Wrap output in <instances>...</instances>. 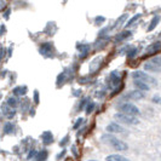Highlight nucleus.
Segmentation results:
<instances>
[{
    "instance_id": "nucleus-9",
    "label": "nucleus",
    "mask_w": 161,
    "mask_h": 161,
    "mask_svg": "<svg viewBox=\"0 0 161 161\" xmlns=\"http://www.w3.org/2000/svg\"><path fill=\"white\" fill-rule=\"evenodd\" d=\"M144 69L147 72H150V73H161V65L153 63L152 61H148L144 64Z\"/></svg>"
},
{
    "instance_id": "nucleus-17",
    "label": "nucleus",
    "mask_w": 161,
    "mask_h": 161,
    "mask_svg": "<svg viewBox=\"0 0 161 161\" xmlns=\"http://www.w3.org/2000/svg\"><path fill=\"white\" fill-rule=\"evenodd\" d=\"M160 22V16H154L152 18V21H150V23L148 25V28H147V32H152L154 31L156 27H158V24Z\"/></svg>"
},
{
    "instance_id": "nucleus-24",
    "label": "nucleus",
    "mask_w": 161,
    "mask_h": 161,
    "mask_svg": "<svg viewBox=\"0 0 161 161\" xmlns=\"http://www.w3.org/2000/svg\"><path fill=\"white\" fill-rule=\"evenodd\" d=\"M95 107H96V103H95V102H89V103L86 104V107H85V112H86V114L90 115V114L93 112Z\"/></svg>"
},
{
    "instance_id": "nucleus-36",
    "label": "nucleus",
    "mask_w": 161,
    "mask_h": 161,
    "mask_svg": "<svg viewBox=\"0 0 161 161\" xmlns=\"http://www.w3.org/2000/svg\"><path fill=\"white\" fill-rule=\"evenodd\" d=\"M65 153H67V150H65V149H63V150L61 152V154H58V155H57V160H61V159H62V158L65 155Z\"/></svg>"
},
{
    "instance_id": "nucleus-29",
    "label": "nucleus",
    "mask_w": 161,
    "mask_h": 161,
    "mask_svg": "<svg viewBox=\"0 0 161 161\" xmlns=\"http://www.w3.org/2000/svg\"><path fill=\"white\" fill-rule=\"evenodd\" d=\"M84 122H85V120H84V118H79L78 120L75 121V124L73 125V129H74V130H78V129H79V127L81 126V125L84 124Z\"/></svg>"
},
{
    "instance_id": "nucleus-20",
    "label": "nucleus",
    "mask_w": 161,
    "mask_h": 161,
    "mask_svg": "<svg viewBox=\"0 0 161 161\" xmlns=\"http://www.w3.org/2000/svg\"><path fill=\"white\" fill-rule=\"evenodd\" d=\"M19 103H21V102L18 101V98H17L16 96L10 97V98H8V101H6V104H8L10 108H14V109H15Z\"/></svg>"
},
{
    "instance_id": "nucleus-39",
    "label": "nucleus",
    "mask_w": 161,
    "mask_h": 161,
    "mask_svg": "<svg viewBox=\"0 0 161 161\" xmlns=\"http://www.w3.org/2000/svg\"><path fill=\"white\" fill-rule=\"evenodd\" d=\"M4 52H5V50L1 47V44H0V59L4 57Z\"/></svg>"
},
{
    "instance_id": "nucleus-37",
    "label": "nucleus",
    "mask_w": 161,
    "mask_h": 161,
    "mask_svg": "<svg viewBox=\"0 0 161 161\" xmlns=\"http://www.w3.org/2000/svg\"><path fill=\"white\" fill-rule=\"evenodd\" d=\"M80 95H81L80 90H74V91H73V96L74 97H80Z\"/></svg>"
},
{
    "instance_id": "nucleus-43",
    "label": "nucleus",
    "mask_w": 161,
    "mask_h": 161,
    "mask_svg": "<svg viewBox=\"0 0 161 161\" xmlns=\"http://www.w3.org/2000/svg\"><path fill=\"white\" fill-rule=\"evenodd\" d=\"M87 161H97V160H87Z\"/></svg>"
},
{
    "instance_id": "nucleus-10",
    "label": "nucleus",
    "mask_w": 161,
    "mask_h": 161,
    "mask_svg": "<svg viewBox=\"0 0 161 161\" xmlns=\"http://www.w3.org/2000/svg\"><path fill=\"white\" fill-rule=\"evenodd\" d=\"M112 147H113L116 152H126V150L129 149V144H127L126 142H124V141L119 139V138L116 139V142H115Z\"/></svg>"
},
{
    "instance_id": "nucleus-14",
    "label": "nucleus",
    "mask_w": 161,
    "mask_h": 161,
    "mask_svg": "<svg viewBox=\"0 0 161 161\" xmlns=\"http://www.w3.org/2000/svg\"><path fill=\"white\" fill-rule=\"evenodd\" d=\"M47 156H48L47 149H41L40 152H38V153H36V155L34 156L33 161H46Z\"/></svg>"
},
{
    "instance_id": "nucleus-11",
    "label": "nucleus",
    "mask_w": 161,
    "mask_h": 161,
    "mask_svg": "<svg viewBox=\"0 0 161 161\" xmlns=\"http://www.w3.org/2000/svg\"><path fill=\"white\" fill-rule=\"evenodd\" d=\"M41 138H42V143L45 145L52 144V142H53V135H52L51 131H45V132L41 135Z\"/></svg>"
},
{
    "instance_id": "nucleus-16",
    "label": "nucleus",
    "mask_w": 161,
    "mask_h": 161,
    "mask_svg": "<svg viewBox=\"0 0 161 161\" xmlns=\"http://www.w3.org/2000/svg\"><path fill=\"white\" fill-rule=\"evenodd\" d=\"M105 161H130L127 158L122 156L120 154H110L105 158Z\"/></svg>"
},
{
    "instance_id": "nucleus-12",
    "label": "nucleus",
    "mask_w": 161,
    "mask_h": 161,
    "mask_svg": "<svg viewBox=\"0 0 161 161\" xmlns=\"http://www.w3.org/2000/svg\"><path fill=\"white\" fill-rule=\"evenodd\" d=\"M133 85H135V87L136 90H139V91H149L150 90V86H149V84H147L144 81H141V80H135L133 81Z\"/></svg>"
},
{
    "instance_id": "nucleus-22",
    "label": "nucleus",
    "mask_w": 161,
    "mask_h": 161,
    "mask_svg": "<svg viewBox=\"0 0 161 161\" xmlns=\"http://www.w3.org/2000/svg\"><path fill=\"white\" fill-rule=\"evenodd\" d=\"M14 131H15V126H14L12 122H6V124L4 125V133H5V135H10V133H12Z\"/></svg>"
},
{
    "instance_id": "nucleus-1",
    "label": "nucleus",
    "mask_w": 161,
    "mask_h": 161,
    "mask_svg": "<svg viewBox=\"0 0 161 161\" xmlns=\"http://www.w3.org/2000/svg\"><path fill=\"white\" fill-rule=\"evenodd\" d=\"M131 78L133 80H141V81H144L147 84H152L153 86H158V80L153 78L150 74L145 72H142V70H136L131 74Z\"/></svg>"
},
{
    "instance_id": "nucleus-6",
    "label": "nucleus",
    "mask_w": 161,
    "mask_h": 161,
    "mask_svg": "<svg viewBox=\"0 0 161 161\" xmlns=\"http://www.w3.org/2000/svg\"><path fill=\"white\" fill-rule=\"evenodd\" d=\"M107 132L109 133H113V135H116V133H124V132H127L124 126H121L119 122H110L109 125H107Z\"/></svg>"
},
{
    "instance_id": "nucleus-2",
    "label": "nucleus",
    "mask_w": 161,
    "mask_h": 161,
    "mask_svg": "<svg viewBox=\"0 0 161 161\" xmlns=\"http://www.w3.org/2000/svg\"><path fill=\"white\" fill-rule=\"evenodd\" d=\"M114 119L118 122H122L124 125H131V126H136L139 124V119L137 116L133 115H127L124 113H115L114 114Z\"/></svg>"
},
{
    "instance_id": "nucleus-34",
    "label": "nucleus",
    "mask_w": 161,
    "mask_h": 161,
    "mask_svg": "<svg viewBox=\"0 0 161 161\" xmlns=\"http://www.w3.org/2000/svg\"><path fill=\"white\" fill-rule=\"evenodd\" d=\"M130 48H131V46H130V45H125V46H124V47H122L120 51H119V53H124V55H126V53H127V51H129Z\"/></svg>"
},
{
    "instance_id": "nucleus-35",
    "label": "nucleus",
    "mask_w": 161,
    "mask_h": 161,
    "mask_svg": "<svg viewBox=\"0 0 161 161\" xmlns=\"http://www.w3.org/2000/svg\"><path fill=\"white\" fill-rule=\"evenodd\" d=\"M36 153H38V152H36L35 149H32V150H31V153L28 154V160H32V159H34V156L36 155Z\"/></svg>"
},
{
    "instance_id": "nucleus-7",
    "label": "nucleus",
    "mask_w": 161,
    "mask_h": 161,
    "mask_svg": "<svg viewBox=\"0 0 161 161\" xmlns=\"http://www.w3.org/2000/svg\"><path fill=\"white\" fill-rule=\"evenodd\" d=\"M116 139H118V138L115 137V135L109 133V132H105V133H103V135L101 136V141H102L103 143H105V144H109V145H113L114 143L116 142Z\"/></svg>"
},
{
    "instance_id": "nucleus-38",
    "label": "nucleus",
    "mask_w": 161,
    "mask_h": 161,
    "mask_svg": "<svg viewBox=\"0 0 161 161\" xmlns=\"http://www.w3.org/2000/svg\"><path fill=\"white\" fill-rule=\"evenodd\" d=\"M72 153L74 156H78V149H76L75 145H72Z\"/></svg>"
},
{
    "instance_id": "nucleus-45",
    "label": "nucleus",
    "mask_w": 161,
    "mask_h": 161,
    "mask_svg": "<svg viewBox=\"0 0 161 161\" xmlns=\"http://www.w3.org/2000/svg\"><path fill=\"white\" fill-rule=\"evenodd\" d=\"M0 97H1V96H0Z\"/></svg>"
},
{
    "instance_id": "nucleus-19",
    "label": "nucleus",
    "mask_w": 161,
    "mask_h": 161,
    "mask_svg": "<svg viewBox=\"0 0 161 161\" xmlns=\"http://www.w3.org/2000/svg\"><path fill=\"white\" fill-rule=\"evenodd\" d=\"M110 82L113 86H119L121 84V78L116 74V72L110 73Z\"/></svg>"
},
{
    "instance_id": "nucleus-21",
    "label": "nucleus",
    "mask_w": 161,
    "mask_h": 161,
    "mask_svg": "<svg viewBox=\"0 0 161 161\" xmlns=\"http://www.w3.org/2000/svg\"><path fill=\"white\" fill-rule=\"evenodd\" d=\"M141 17H142V14H136V15L132 17V18H130L129 21L126 22V25H125V27H126V28H130V27H132V25L136 23V22H137L138 19L141 18Z\"/></svg>"
},
{
    "instance_id": "nucleus-32",
    "label": "nucleus",
    "mask_w": 161,
    "mask_h": 161,
    "mask_svg": "<svg viewBox=\"0 0 161 161\" xmlns=\"http://www.w3.org/2000/svg\"><path fill=\"white\" fill-rule=\"evenodd\" d=\"M68 142H69V136L67 135L64 138H62V139H61V142H59V145H61V147H65V145L68 144Z\"/></svg>"
},
{
    "instance_id": "nucleus-31",
    "label": "nucleus",
    "mask_w": 161,
    "mask_h": 161,
    "mask_svg": "<svg viewBox=\"0 0 161 161\" xmlns=\"http://www.w3.org/2000/svg\"><path fill=\"white\" fill-rule=\"evenodd\" d=\"M152 102L155 103V104H161V96H159V95L153 96L152 97Z\"/></svg>"
},
{
    "instance_id": "nucleus-26",
    "label": "nucleus",
    "mask_w": 161,
    "mask_h": 161,
    "mask_svg": "<svg viewBox=\"0 0 161 161\" xmlns=\"http://www.w3.org/2000/svg\"><path fill=\"white\" fill-rule=\"evenodd\" d=\"M93 22L96 25H102V24L105 22V17L104 16H96L95 17V19H93Z\"/></svg>"
},
{
    "instance_id": "nucleus-5",
    "label": "nucleus",
    "mask_w": 161,
    "mask_h": 161,
    "mask_svg": "<svg viewBox=\"0 0 161 161\" xmlns=\"http://www.w3.org/2000/svg\"><path fill=\"white\" fill-rule=\"evenodd\" d=\"M39 52H40L41 56L44 57H50L52 58L53 57V44L52 42H42L39 47Z\"/></svg>"
},
{
    "instance_id": "nucleus-3",
    "label": "nucleus",
    "mask_w": 161,
    "mask_h": 161,
    "mask_svg": "<svg viewBox=\"0 0 161 161\" xmlns=\"http://www.w3.org/2000/svg\"><path fill=\"white\" fill-rule=\"evenodd\" d=\"M116 109L119 110V113L127 114V115H133V116H138L141 114V110L137 105H135L131 102H126V103H122V104L118 105Z\"/></svg>"
},
{
    "instance_id": "nucleus-33",
    "label": "nucleus",
    "mask_w": 161,
    "mask_h": 161,
    "mask_svg": "<svg viewBox=\"0 0 161 161\" xmlns=\"http://www.w3.org/2000/svg\"><path fill=\"white\" fill-rule=\"evenodd\" d=\"M22 112H25V110H28L29 109V101L28 99H25L24 102H22Z\"/></svg>"
},
{
    "instance_id": "nucleus-27",
    "label": "nucleus",
    "mask_w": 161,
    "mask_h": 161,
    "mask_svg": "<svg viewBox=\"0 0 161 161\" xmlns=\"http://www.w3.org/2000/svg\"><path fill=\"white\" fill-rule=\"evenodd\" d=\"M124 87H125V85H124V84H120V85H119L116 89L113 90V92L110 93V97H114V96H116V95H119L121 91L124 90Z\"/></svg>"
},
{
    "instance_id": "nucleus-41",
    "label": "nucleus",
    "mask_w": 161,
    "mask_h": 161,
    "mask_svg": "<svg viewBox=\"0 0 161 161\" xmlns=\"http://www.w3.org/2000/svg\"><path fill=\"white\" fill-rule=\"evenodd\" d=\"M8 15H10V10H8V12H5L4 17H5V18H8Z\"/></svg>"
},
{
    "instance_id": "nucleus-8",
    "label": "nucleus",
    "mask_w": 161,
    "mask_h": 161,
    "mask_svg": "<svg viewBox=\"0 0 161 161\" xmlns=\"http://www.w3.org/2000/svg\"><path fill=\"white\" fill-rule=\"evenodd\" d=\"M159 51H161V41H155L147 48V56H153L155 53H158Z\"/></svg>"
},
{
    "instance_id": "nucleus-15",
    "label": "nucleus",
    "mask_w": 161,
    "mask_h": 161,
    "mask_svg": "<svg viewBox=\"0 0 161 161\" xmlns=\"http://www.w3.org/2000/svg\"><path fill=\"white\" fill-rule=\"evenodd\" d=\"M27 92H28V87L27 86H16L15 89L12 90V93H14V96H24V95H27Z\"/></svg>"
},
{
    "instance_id": "nucleus-25",
    "label": "nucleus",
    "mask_w": 161,
    "mask_h": 161,
    "mask_svg": "<svg viewBox=\"0 0 161 161\" xmlns=\"http://www.w3.org/2000/svg\"><path fill=\"white\" fill-rule=\"evenodd\" d=\"M137 52H138L137 47H131L129 51H127V53H126V55H127V58H129V59H131V58H135V57H136V55H137Z\"/></svg>"
},
{
    "instance_id": "nucleus-42",
    "label": "nucleus",
    "mask_w": 161,
    "mask_h": 161,
    "mask_svg": "<svg viewBox=\"0 0 161 161\" xmlns=\"http://www.w3.org/2000/svg\"><path fill=\"white\" fill-rule=\"evenodd\" d=\"M35 115V110L34 109H31V116H34Z\"/></svg>"
},
{
    "instance_id": "nucleus-30",
    "label": "nucleus",
    "mask_w": 161,
    "mask_h": 161,
    "mask_svg": "<svg viewBox=\"0 0 161 161\" xmlns=\"http://www.w3.org/2000/svg\"><path fill=\"white\" fill-rule=\"evenodd\" d=\"M87 102H89V99L87 98H84V99H81L80 102H79V110H82V109H85V107L87 104Z\"/></svg>"
},
{
    "instance_id": "nucleus-44",
    "label": "nucleus",
    "mask_w": 161,
    "mask_h": 161,
    "mask_svg": "<svg viewBox=\"0 0 161 161\" xmlns=\"http://www.w3.org/2000/svg\"><path fill=\"white\" fill-rule=\"evenodd\" d=\"M160 21H161V17H160Z\"/></svg>"
},
{
    "instance_id": "nucleus-23",
    "label": "nucleus",
    "mask_w": 161,
    "mask_h": 161,
    "mask_svg": "<svg viewBox=\"0 0 161 161\" xmlns=\"http://www.w3.org/2000/svg\"><path fill=\"white\" fill-rule=\"evenodd\" d=\"M64 81H65V73H61V74H58V76H57V79H56L57 87H61V86L64 84Z\"/></svg>"
},
{
    "instance_id": "nucleus-13",
    "label": "nucleus",
    "mask_w": 161,
    "mask_h": 161,
    "mask_svg": "<svg viewBox=\"0 0 161 161\" xmlns=\"http://www.w3.org/2000/svg\"><path fill=\"white\" fill-rule=\"evenodd\" d=\"M131 35H132V32H131V31H124V32L119 33L118 35H115L114 41H116V42L124 41V40H126V39H129Z\"/></svg>"
},
{
    "instance_id": "nucleus-28",
    "label": "nucleus",
    "mask_w": 161,
    "mask_h": 161,
    "mask_svg": "<svg viewBox=\"0 0 161 161\" xmlns=\"http://www.w3.org/2000/svg\"><path fill=\"white\" fill-rule=\"evenodd\" d=\"M33 101L35 104H39L40 103V93L38 90H34V95H33Z\"/></svg>"
},
{
    "instance_id": "nucleus-4",
    "label": "nucleus",
    "mask_w": 161,
    "mask_h": 161,
    "mask_svg": "<svg viewBox=\"0 0 161 161\" xmlns=\"http://www.w3.org/2000/svg\"><path fill=\"white\" fill-rule=\"evenodd\" d=\"M143 98H145V93L139 90H132L121 96V99L124 101H141Z\"/></svg>"
},
{
    "instance_id": "nucleus-40",
    "label": "nucleus",
    "mask_w": 161,
    "mask_h": 161,
    "mask_svg": "<svg viewBox=\"0 0 161 161\" xmlns=\"http://www.w3.org/2000/svg\"><path fill=\"white\" fill-rule=\"evenodd\" d=\"M4 8H5V3H4V0H0V10Z\"/></svg>"
},
{
    "instance_id": "nucleus-18",
    "label": "nucleus",
    "mask_w": 161,
    "mask_h": 161,
    "mask_svg": "<svg viewBox=\"0 0 161 161\" xmlns=\"http://www.w3.org/2000/svg\"><path fill=\"white\" fill-rule=\"evenodd\" d=\"M127 18H129V15L127 14H124V15H121L116 21H115V23H114V25L112 27V29L113 28H118V27H120V25H122V24L125 23L126 21H127Z\"/></svg>"
}]
</instances>
